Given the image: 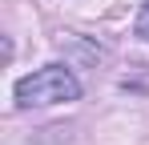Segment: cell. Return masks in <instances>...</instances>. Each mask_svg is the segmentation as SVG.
Here are the masks:
<instances>
[{
    "mask_svg": "<svg viewBox=\"0 0 149 145\" xmlns=\"http://www.w3.org/2000/svg\"><path fill=\"white\" fill-rule=\"evenodd\" d=\"M77 97H81V81H77L73 69H65V65H45V69L20 77V81H16V89H12L16 109L65 105V101H77Z\"/></svg>",
    "mask_w": 149,
    "mask_h": 145,
    "instance_id": "cell-1",
    "label": "cell"
},
{
    "mask_svg": "<svg viewBox=\"0 0 149 145\" xmlns=\"http://www.w3.org/2000/svg\"><path fill=\"white\" fill-rule=\"evenodd\" d=\"M133 32H137L141 40H149V0L141 4V12H137V24H133Z\"/></svg>",
    "mask_w": 149,
    "mask_h": 145,
    "instance_id": "cell-2",
    "label": "cell"
}]
</instances>
